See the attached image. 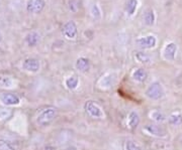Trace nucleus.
<instances>
[{
    "label": "nucleus",
    "mask_w": 182,
    "mask_h": 150,
    "mask_svg": "<svg viewBox=\"0 0 182 150\" xmlns=\"http://www.w3.org/2000/svg\"><path fill=\"white\" fill-rule=\"evenodd\" d=\"M57 116V110L55 108H46L42 110L40 113L38 117H36V123H38L40 126H49L53 121L55 120Z\"/></svg>",
    "instance_id": "1"
},
{
    "label": "nucleus",
    "mask_w": 182,
    "mask_h": 150,
    "mask_svg": "<svg viewBox=\"0 0 182 150\" xmlns=\"http://www.w3.org/2000/svg\"><path fill=\"white\" fill-rule=\"evenodd\" d=\"M84 109L86 113L93 119H103L105 115L103 110L98 104H96L94 101H87L85 103Z\"/></svg>",
    "instance_id": "2"
},
{
    "label": "nucleus",
    "mask_w": 182,
    "mask_h": 150,
    "mask_svg": "<svg viewBox=\"0 0 182 150\" xmlns=\"http://www.w3.org/2000/svg\"><path fill=\"white\" fill-rule=\"evenodd\" d=\"M146 96L151 100H160L164 96L163 86L159 82L152 83L146 90Z\"/></svg>",
    "instance_id": "3"
},
{
    "label": "nucleus",
    "mask_w": 182,
    "mask_h": 150,
    "mask_svg": "<svg viewBox=\"0 0 182 150\" xmlns=\"http://www.w3.org/2000/svg\"><path fill=\"white\" fill-rule=\"evenodd\" d=\"M143 131L147 133L148 135H151L154 137H158V138H165L167 136L168 132L166 131V129L163 128L160 125L157 124H148L144 126Z\"/></svg>",
    "instance_id": "4"
},
{
    "label": "nucleus",
    "mask_w": 182,
    "mask_h": 150,
    "mask_svg": "<svg viewBox=\"0 0 182 150\" xmlns=\"http://www.w3.org/2000/svg\"><path fill=\"white\" fill-rule=\"evenodd\" d=\"M63 34L68 39H75L77 38L78 28H77L76 23L73 20H70L67 23H65V25L63 27Z\"/></svg>",
    "instance_id": "5"
},
{
    "label": "nucleus",
    "mask_w": 182,
    "mask_h": 150,
    "mask_svg": "<svg viewBox=\"0 0 182 150\" xmlns=\"http://www.w3.org/2000/svg\"><path fill=\"white\" fill-rule=\"evenodd\" d=\"M157 39L154 35H147L137 39V44L143 50H151L156 46Z\"/></svg>",
    "instance_id": "6"
},
{
    "label": "nucleus",
    "mask_w": 182,
    "mask_h": 150,
    "mask_svg": "<svg viewBox=\"0 0 182 150\" xmlns=\"http://www.w3.org/2000/svg\"><path fill=\"white\" fill-rule=\"evenodd\" d=\"M22 68L28 73H38L40 70V63L35 58H28L22 63Z\"/></svg>",
    "instance_id": "7"
},
{
    "label": "nucleus",
    "mask_w": 182,
    "mask_h": 150,
    "mask_svg": "<svg viewBox=\"0 0 182 150\" xmlns=\"http://www.w3.org/2000/svg\"><path fill=\"white\" fill-rule=\"evenodd\" d=\"M0 102L5 106H16L20 103V99L17 95L12 93H3L0 95Z\"/></svg>",
    "instance_id": "8"
},
{
    "label": "nucleus",
    "mask_w": 182,
    "mask_h": 150,
    "mask_svg": "<svg viewBox=\"0 0 182 150\" xmlns=\"http://www.w3.org/2000/svg\"><path fill=\"white\" fill-rule=\"evenodd\" d=\"M46 5V1L44 0H30L27 3V11L30 13L38 14L40 12H42L43 9Z\"/></svg>",
    "instance_id": "9"
},
{
    "label": "nucleus",
    "mask_w": 182,
    "mask_h": 150,
    "mask_svg": "<svg viewBox=\"0 0 182 150\" xmlns=\"http://www.w3.org/2000/svg\"><path fill=\"white\" fill-rule=\"evenodd\" d=\"M177 52V46L176 43L174 42H169L165 46L164 50H163V58L166 60H169V62H172L175 59Z\"/></svg>",
    "instance_id": "10"
},
{
    "label": "nucleus",
    "mask_w": 182,
    "mask_h": 150,
    "mask_svg": "<svg viewBox=\"0 0 182 150\" xmlns=\"http://www.w3.org/2000/svg\"><path fill=\"white\" fill-rule=\"evenodd\" d=\"M115 82V76L113 74H106L102 76L98 81V87L103 90H106L113 86V84Z\"/></svg>",
    "instance_id": "11"
},
{
    "label": "nucleus",
    "mask_w": 182,
    "mask_h": 150,
    "mask_svg": "<svg viewBox=\"0 0 182 150\" xmlns=\"http://www.w3.org/2000/svg\"><path fill=\"white\" fill-rule=\"evenodd\" d=\"M140 124V115L137 111H131L127 118V125L129 129H136Z\"/></svg>",
    "instance_id": "12"
},
{
    "label": "nucleus",
    "mask_w": 182,
    "mask_h": 150,
    "mask_svg": "<svg viewBox=\"0 0 182 150\" xmlns=\"http://www.w3.org/2000/svg\"><path fill=\"white\" fill-rule=\"evenodd\" d=\"M15 87V81L12 77L0 74V88L1 89H12Z\"/></svg>",
    "instance_id": "13"
},
{
    "label": "nucleus",
    "mask_w": 182,
    "mask_h": 150,
    "mask_svg": "<svg viewBox=\"0 0 182 150\" xmlns=\"http://www.w3.org/2000/svg\"><path fill=\"white\" fill-rule=\"evenodd\" d=\"M76 68L81 73H86L90 68V62L86 58H79L75 63Z\"/></svg>",
    "instance_id": "14"
},
{
    "label": "nucleus",
    "mask_w": 182,
    "mask_h": 150,
    "mask_svg": "<svg viewBox=\"0 0 182 150\" xmlns=\"http://www.w3.org/2000/svg\"><path fill=\"white\" fill-rule=\"evenodd\" d=\"M148 77V74L147 72H146V70H144V68H137V70H135L133 72L132 74V78L133 81H136V82L138 83H144L146 79H147Z\"/></svg>",
    "instance_id": "15"
},
{
    "label": "nucleus",
    "mask_w": 182,
    "mask_h": 150,
    "mask_svg": "<svg viewBox=\"0 0 182 150\" xmlns=\"http://www.w3.org/2000/svg\"><path fill=\"white\" fill-rule=\"evenodd\" d=\"M26 42L28 46H35L40 42V34L35 31L28 32L26 36Z\"/></svg>",
    "instance_id": "16"
},
{
    "label": "nucleus",
    "mask_w": 182,
    "mask_h": 150,
    "mask_svg": "<svg viewBox=\"0 0 182 150\" xmlns=\"http://www.w3.org/2000/svg\"><path fill=\"white\" fill-rule=\"evenodd\" d=\"M79 85V79L77 76H70L68 77V78L65 80V86H66V88L68 89V90H75V89H77V87H78Z\"/></svg>",
    "instance_id": "17"
},
{
    "label": "nucleus",
    "mask_w": 182,
    "mask_h": 150,
    "mask_svg": "<svg viewBox=\"0 0 182 150\" xmlns=\"http://www.w3.org/2000/svg\"><path fill=\"white\" fill-rule=\"evenodd\" d=\"M149 117L156 123H162L166 120V115L159 110H152L149 113Z\"/></svg>",
    "instance_id": "18"
},
{
    "label": "nucleus",
    "mask_w": 182,
    "mask_h": 150,
    "mask_svg": "<svg viewBox=\"0 0 182 150\" xmlns=\"http://www.w3.org/2000/svg\"><path fill=\"white\" fill-rule=\"evenodd\" d=\"M168 123L172 126H179L182 125V114L181 113H173L168 117Z\"/></svg>",
    "instance_id": "19"
},
{
    "label": "nucleus",
    "mask_w": 182,
    "mask_h": 150,
    "mask_svg": "<svg viewBox=\"0 0 182 150\" xmlns=\"http://www.w3.org/2000/svg\"><path fill=\"white\" fill-rule=\"evenodd\" d=\"M135 60L138 63L144 64L151 63V58H150V55L145 54V52H143V51H137L135 54Z\"/></svg>",
    "instance_id": "20"
},
{
    "label": "nucleus",
    "mask_w": 182,
    "mask_h": 150,
    "mask_svg": "<svg viewBox=\"0 0 182 150\" xmlns=\"http://www.w3.org/2000/svg\"><path fill=\"white\" fill-rule=\"evenodd\" d=\"M155 13L152 9H147L144 13V21L149 26H152L155 23Z\"/></svg>",
    "instance_id": "21"
},
{
    "label": "nucleus",
    "mask_w": 182,
    "mask_h": 150,
    "mask_svg": "<svg viewBox=\"0 0 182 150\" xmlns=\"http://www.w3.org/2000/svg\"><path fill=\"white\" fill-rule=\"evenodd\" d=\"M137 6H138V0H128L127 2V6H125V9H127L128 15H133L135 13Z\"/></svg>",
    "instance_id": "22"
},
{
    "label": "nucleus",
    "mask_w": 182,
    "mask_h": 150,
    "mask_svg": "<svg viewBox=\"0 0 182 150\" xmlns=\"http://www.w3.org/2000/svg\"><path fill=\"white\" fill-rule=\"evenodd\" d=\"M0 150H17V148L9 141L0 139Z\"/></svg>",
    "instance_id": "23"
},
{
    "label": "nucleus",
    "mask_w": 182,
    "mask_h": 150,
    "mask_svg": "<svg viewBox=\"0 0 182 150\" xmlns=\"http://www.w3.org/2000/svg\"><path fill=\"white\" fill-rule=\"evenodd\" d=\"M90 13H91V15L93 16V17L96 18V19H98V18L101 17L100 8H99V6L97 5L96 3L92 4V5H91V7H90Z\"/></svg>",
    "instance_id": "24"
},
{
    "label": "nucleus",
    "mask_w": 182,
    "mask_h": 150,
    "mask_svg": "<svg viewBox=\"0 0 182 150\" xmlns=\"http://www.w3.org/2000/svg\"><path fill=\"white\" fill-rule=\"evenodd\" d=\"M68 7L72 12H77L79 10L78 0H68Z\"/></svg>",
    "instance_id": "25"
},
{
    "label": "nucleus",
    "mask_w": 182,
    "mask_h": 150,
    "mask_svg": "<svg viewBox=\"0 0 182 150\" xmlns=\"http://www.w3.org/2000/svg\"><path fill=\"white\" fill-rule=\"evenodd\" d=\"M11 116V110L7 108L0 109V121L1 120H6Z\"/></svg>",
    "instance_id": "26"
},
{
    "label": "nucleus",
    "mask_w": 182,
    "mask_h": 150,
    "mask_svg": "<svg viewBox=\"0 0 182 150\" xmlns=\"http://www.w3.org/2000/svg\"><path fill=\"white\" fill-rule=\"evenodd\" d=\"M124 148H125V150H142L139 145H138L137 143H135L132 140H128V141L125 142Z\"/></svg>",
    "instance_id": "27"
},
{
    "label": "nucleus",
    "mask_w": 182,
    "mask_h": 150,
    "mask_svg": "<svg viewBox=\"0 0 182 150\" xmlns=\"http://www.w3.org/2000/svg\"><path fill=\"white\" fill-rule=\"evenodd\" d=\"M44 150H57L55 146H53V145H47V146H44Z\"/></svg>",
    "instance_id": "28"
},
{
    "label": "nucleus",
    "mask_w": 182,
    "mask_h": 150,
    "mask_svg": "<svg viewBox=\"0 0 182 150\" xmlns=\"http://www.w3.org/2000/svg\"><path fill=\"white\" fill-rule=\"evenodd\" d=\"M66 150H77V148L74 147V146H70V147H68Z\"/></svg>",
    "instance_id": "29"
}]
</instances>
